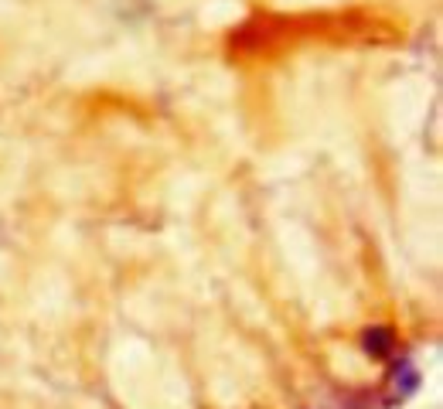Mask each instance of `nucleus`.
<instances>
[{"instance_id":"f257e3e1","label":"nucleus","mask_w":443,"mask_h":409,"mask_svg":"<svg viewBox=\"0 0 443 409\" xmlns=\"http://www.w3.org/2000/svg\"><path fill=\"white\" fill-rule=\"evenodd\" d=\"M365 348L375 355V358H386L389 351H392V345H396V338H392V331L389 328H372V331H365Z\"/></svg>"}]
</instances>
